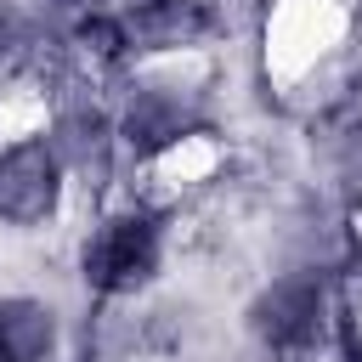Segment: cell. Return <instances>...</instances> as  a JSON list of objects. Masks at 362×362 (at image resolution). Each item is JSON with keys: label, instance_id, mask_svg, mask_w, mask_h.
Here are the masks:
<instances>
[{"label": "cell", "instance_id": "1", "mask_svg": "<svg viewBox=\"0 0 362 362\" xmlns=\"http://www.w3.org/2000/svg\"><path fill=\"white\" fill-rule=\"evenodd\" d=\"M158 266V221L141 209L107 215L90 238H85V283L102 294H130L136 283H147Z\"/></svg>", "mask_w": 362, "mask_h": 362}, {"label": "cell", "instance_id": "2", "mask_svg": "<svg viewBox=\"0 0 362 362\" xmlns=\"http://www.w3.org/2000/svg\"><path fill=\"white\" fill-rule=\"evenodd\" d=\"M62 198V158L51 136H17L0 147V221L40 226Z\"/></svg>", "mask_w": 362, "mask_h": 362}, {"label": "cell", "instance_id": "3", "mask_svg": "<svg viewBox=\"0 0 362 362\" xmlns=\"http://www.w3.org/2000/svg\"><path fill=\"white\" fill-rule=\"evenodd\" d=\"M317 328H322V283L317 277H277L255 300V334L277 351L311 345Z\"/></svg>", "mask_w": 362, "mask_h": 362}, {"label": "cell", "instance_id": "4", "mask_svg": "<svg viewBox=\"0 0 362 362\" xmlns=\"http://www.w3.org/2000/svg\"><path fill=\"white\" fill-rule=\"evenodd\" d=\"M0 345H6L11 362H45L51 345H57V317H51V305H45V300H28V294L0 300Z\"/></svg>", "mask_w": 362, "mask_h": 362}, {"label": "cell", "instance_id": "5", "mask_svg": "<svg viewBox=\"0 0 362 362\" xmlns=\"http://www.w3.org/2000/svg\"><path fill=\"white\" fill-rule=\"evenodd\" d=\"M351 362H362V345H351Z\"/></svg>", "mask_w": 362, "mask_h": 362}, {"label": "cell", "instance_id": "6", "mask_svg": "<svg viewBox=\"0 0 362 362\" xmlns=\"http://www.w3.org/2000/svg\"><path fill=\"white\" fill-rule=\"evenodd\" d=\"M57 6H90V0H57Z\"/></svg>", "mask_w": 362, "mask_h": 362}]
</instances>
